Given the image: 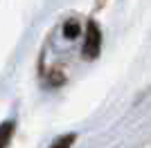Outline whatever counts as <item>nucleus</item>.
<instances>
[{
	"label": "nucleus",
	"instance_id": "1",
	"mask_svg": "<svg viewBox=\"0 0 151 148\" xmlns=\"http://www.w3.org/2000/svg\"><path fill=\"white\" fill-rule=\"evenodd\" d=\"M99 47H101V34H99V27L95 23H88V29H86V41H83V54L88 58H95L99 54Z\"/></svg>",
	"mask_w": 151,
	"mask_h": 148
},
{
	"label": "nucleus",
	"instance_id": "2",
	"mask_svg": "<svg viewBox=\"0 0 151 148\" xmlns=\"http://www.w3.org/2000/svg\"><path fill=\"white\" fill-rule=\"evenodd\" d=\"M12 135H14V121L0 123V148H7V144H9Z\"/></svg>",
	"mask_w": 151,
	"mask_h": 148
},
{
	"label": "nucleus",
	"instance_id": "3",
	"mask_svg": "<svg viewBox=\"0 0 151 148\" xmlns=\"http://www.w3.org/2000/svg\"><path fill=\"white\" fill-rule=\"evenodd\" d=\"M79 31H81V29H79V25H77L75 20H70V23L63 25V36H65V38H77V36H79Z\"/></svg>",
	"mask_w": 151,
	"mask_h": 148
},
{
	"label": "nucleus",
	"instance_id": "4",
	"mask_svg": "<svg viewBox=\"0 0 151 148\" xmlns=\"http://www.w3.org/2000/svg\"><path fill=\"white\" fill-rule=\"evenodd\" d=\"M72 142H75V135H63V137H59L57 142L52 144V148H70Z\"/></svg>",
	"mask_w": 151,
	"mask_h": 148
}]
</instances>
